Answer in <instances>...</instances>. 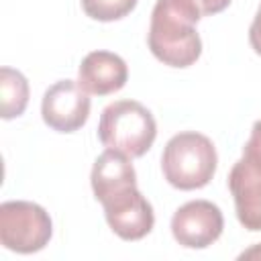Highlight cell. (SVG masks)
<instances>
[{"instance_id":"obj_1","label":"cell","mask_w":261,"mask_h":261,"mask_svg":"<svg viewBox=\"0 0 261 261\" xmlns=\"http://www.w3.org/2000/svg\"><path fill=\"white\" fill-rule=\"evenodd\" d=\"M202 14L192 0H157L151 12L147 43L151 53L169 67H190L202 53L196 31Z\"/></svg>"},{"instance_id":"obj_7","label":"cell","mask_w":261,"mask_h":261,"mask_svg":"<svg viewBox=\"0 0 261 261\" xmlns=\"http://www.w3.org/2000/svg\"><path fill=\"white\" fill-rule=\"evenodd\" d=\"M45 124L57 133H73L82 128L90 116L88 92L73 80H59L47 88L41 102Z\"/></svg>"},{"instance_id":"obj_3","label":"cell","mask_w":261,"mask_h":261,"mask_svg":"<svg viewBox=\"0 0 261 261\" xmlns=\"http://www.w3.org/2000/svg\"><path fill=\"white\" fill-rule=\"evenodd\" d=\"M98 137L106 149H116L135 159L151 149L157 137V122L141 102L116 100L102 110Z\"/></svg>"},{"instance_id":"obj_2","label":"cell","mask_w":261,"mask_h":261,"mask_svg":"<svg viewBox=\"0 0 261 261\" xmlns=\"http://www.w3.org/2000/svg\"><path fill=\"white\" fill-rule=\"evenodd\" d=\"M216 149L212 141L196 130L173 135L161 155L163 177L177 190H200L216 171Z\"/></svg>"},{"instance_id":"obj_6","label":"cell","mask_w":261,"mask_h":261,"mask_svg":"<svg viewBox=\"0 0 261 261\" xmlns=\"http://www.w3.org/2000/svg\"><path fill=\"white\" fill-rule=\"evenodd\" d=\"M100 204L108 226L122 241H139L147 237L155 224L153 206L137 190V186L122 188L104 198Z\"/></svg>"},{"instance_id":"obj_8","label":"cell","mask_w":261,"mask_h":261,"mask_svg":"<svg viewBox=\"0 0 261 261\" xmlns=\"http://www.w3.org/2000/svg\"><path fill=\"white\" fill-rule=\"evenodd\" d=\"M224 218L216 204L192 200L179 206L171 216V234L186 249H206L222 234Z\"/></svg>"},{"instance_id":"obj_11","label":"cell","mask_w":261,"mask_h":261,"mask_svg":"<svg viewBox=\"0 0 261 261\" xmlns=\"http://www.w3.org/2000/svg\"><path fill=\"white\" fill-rule=\"evenodd\" d=\"M29 104V82L12 67L0 69V112L4 120L16 118L24 112Z\"/></svg>"},{"instance_id":"obj_10","label":"cell","mask_w":261,"mask_h":261,"mask_svg":"<svg viewBox=\"0 0 261 261\" xmlns=\"http://www.w3.org/2000/svg\"><path fill=\"white\" fill-rule=\"evenodd\" d=\"M92 190L98 202H102L106 196L128 188V186H137V173L135 167L130 163V157H126L124 153L116 151V149H106L92 167Z\"/></svg>"},{"instance_id":"obj_12","label":"cell","mask_w":261,"mask_h":261,"mask_svg":"<svg viewBox=\"0 0 261 261\" xmlns=\"http://www.w3.org/2000/svg\"><path fill=\"white\" fill-rule=\"evenodd\" d=\"M137 6V0H82L84 12L100 22H112L126 16Z\"/></svg>"},{"instance_id":"obj_14","label":"cell","mask_w":261,"mask_h":261,"mask_svg":"<svg viewBox=\"0 0 261 261\" xmlns=\"http://www.w3.org/2000/svg\"><path fill=\"white\" fill-rule=\"evenodd\" d=\"M249 43H251V47L255 49V53L261 55V6H259V10H257V14H255V18H253V22H251V29H249Z\"/></svg>"},{"instance_id":"obj_9","label":"cell","mask_w":261,"mask_h":261,"mask_svg":"<svg viewBox=\"0 0 261 261\" xmlns=\"http://www.w3.org/2000/svg\"><path fill=\"white\" fill-rule=\"evenodd\" d=\"M128 80V67L124 59L110 51L88 53L77 69L80 86L94 96H108L124 88Z\"/></svg>"},{"instance_id":"obj_15","label":"cell","mask_w":261,"mask_h":261,"mask_svg":"<svg viewBox=\"0 0 261 261\" xmlns=\"http://www.w3.org/2000/svg\"><path fill=\"white\" fill-rule=\"evenodd\" d=\"M239 259H261V243H259V245H253V247L247 249V251H243V253L239 255Z\"/></svg>"},{"instance_id":"obj_5","label":"cell","mask_w":261,"mask_h":261,"mask_svg":"<svg viewBox=\"0 0 261 261\" xmlns=\"http://www.w3.org/2000/svg\"><path fill=\"white\" fill-rule=\"evenodd\" d=\"M53 234L49 212L27 200L0 204V243L14 253H37L47 247Z\"/></svg>"},{"instance_id":"obj_13","label":"cell","mask_w":261,"mask_h":261,"mask_svg":"<svg viewBox=\"0 0 261 261\" xmlns=\"http://www.w3.org/2000/svg\"><path fill=\"white\" fill-rule=\"evenodd\" d=\"M192 2H194V6L198 8V12L202 16L218 14L224 8H228V4H230V0H192Z\"/></svg>"},{"instance_id":"obj_4","label":"cell","mask_w":261,"mask_h":261,"mask_svg":"<svg viewBox=\"0 0 261 261\" xmlns=\"http://www.w3.org/2000/svg\"><path fill=\"white\" fill-rule=\"evenodd\" d=\"M228 190L239 222L247 230H261V120L253 124L243 157L228 173Z\"/></svg>"}]
</instances>
